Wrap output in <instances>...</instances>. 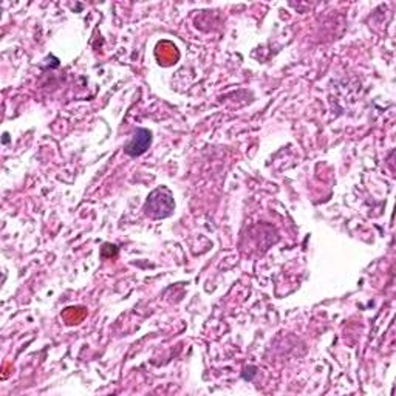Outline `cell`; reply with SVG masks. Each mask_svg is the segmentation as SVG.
<instances>
[{"instance_id":"obj_2","label":"cell","mask_w":396,"mask_h":396,"mask_svg":"<svg viewBox=\"0 0 396 396\" xmlns=\"http://www.w3.org/2000/svg\"><path fill=\"white\" fill-rule=\"evenodd\" d=\"M150 141H152L150 132L145 130V129H139V130L135 133V137L132 138V141L126 145V152H127V154H129L130 156L141 155V154H144L145 150L149 149Z\"/></svg>"},{"instance_id":"obj_1","label":"cell","mask_w":396,"mask_h":396,"mask_svg":"<svg viewBox=\"0 0 396 396\" xmlns=\"http://www.w3.org/2000/svg\"><path fill=\"white\" fill-rule=\"evenodd\" d=\"M175 203L174 197L166 187H158L149 195L148 202H145V214L154 218H164L174 212Z\"/></svg>"}]
</instances>
